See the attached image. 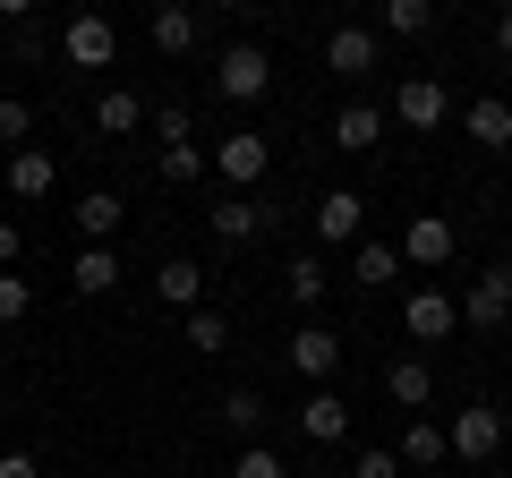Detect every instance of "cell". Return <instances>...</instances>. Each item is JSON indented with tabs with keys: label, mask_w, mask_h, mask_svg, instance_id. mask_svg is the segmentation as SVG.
Returning <instances> with one entry per match:
<instances>
[{
	"label": "cell",
	"mask_w": 512,
	"mask_h": 478,
	"mask_svg": "<svg viewBox=\"0 0 512 478\" xmlns=\"http://www.w3.org/2000/svg\"><path fill=\"white\" fill-rule=\"evenodd\" d=\"M60 60H69V69H111V60H120V26H111L103 9H77V18L60 26Z\"/></svg>",
	"instance_id": "obj_1"
},
{
	"label": "cell",
	"mask_w": 512,
	"mask_h": 478,
	"mask_svg": "<svg viewBox=\"0 0 512 478\" xmlns=\"http://www.w3.org/2000/svg\"><path fill=\"white\" fill-rule=\"evenodd\" d=\"M444 453L470 461V470H478V461H495V453H504V410H495V402H470L453 427H444Z\"/></svg>",
	"instance_id": "obj_2"
},
{
	"label": "cell",
	"mask_w": 512,
	"mask_h": 478,
	"mask_svg": "<svg viewBox=\"0 0 512 478\" xmlns=\"http://www.w3.org/2000/svg\"><path fill=\"white\" fill-rule=\"evenodd\" d=\"M265 86H274V60H265V43H231V52L214 60V94H222V103H256Z\"/></svg>",
	"instance_id": "obj_3"
},
{
	"label": "cell",
	"mask_w": 512,
	"mask_h": 478,
	"mask_svg": "<svg viewBox=\"0 0 512 478\" xmlns=\"http://www.w3.org/2000/svg\"><path fill=\"white\" fill-rule=\"evenodd\" d=\"M393 120H402V129H444V120H453V94H444V77H402V86H393Z\"/></svg>",
	"instance_id": "obj_4"
},
{
	"label": "cell",
	"mask_w": 512,
	"mask_h": 478,
	"mask_svg": "<svg viewBox=\"0 0 512 478\" xmlns=\"http://www.w3.org/2000/svg\"><path fill=\"white\" fill-rule=\"evenodd\" d=\"M265 163H274V146L256 129H239V137H222L214 146V171L231 180V197H256V180H265Z\"/></svg>",
	"instance_id": "obj_5"
},
{
	"label": "cell",
	"mask_w": 512,
	"mask_h": 478,
	"mask_svg": "<svg viewBox=\"0 0 512 478\" xmlns=\"http://www.w3.org/2000/svg\"><path fill=\"white\" fill-rule=\"evenodd\" d=\"M308 222H316V239H325V248H359V231H367V197H359V188H325Z\"/></svg>",
	"instance_id": "obj_6"
},
{
	"label": "cell",
	"mask_w": 512,
	"mask_h": 478,
	"mask_svg": "<svg viewBox=\"0 0 512 478\" xmlns=\"http://www.w3.org/2000/svg\"><path fill=\"white\" fill-rule=\"evenodd\" d=\"M325 69H333V77H376V69H384L376 26H333V35H325Z\"/></svg>",
	"instance_id": "obj_7"
},
{
	"label": "cell",
	"mask_w": 512,
	"mask_h": 478,
	"mask_svg": "<svg viewBox=\"0 0 512 478\" xmlns=\"http://www.w3.org/2000/svg\"><path fill=\"white\" fill-rule=\"evenodd\" d=\"M402 333H410V342H453V333H461V299L410 291V299H402Z\"/></svg>",
	"instance_id": "obj_8"
},
{
	"label": "cell",
	"mask_w": 512,
	"mask_h": 478,
	"mask_svg": "<svg viewBox=\"0 0 512 478\" xmlns=\"http://www.w3.org/2000/svg\"><path fill=\"white\" fill-rule=\"evenodd\" d=\"M291 368L308 376V385H333V368H342V333H333V325H299L291 333Z\"/></svg>",
	"instance_id": "obj_9"
},
{
	"label": "cell",
	"mask_w": 512,
	"mask_h": 478,
	"mask_svg": "<svg viewBox=\"0 0 512 478\" xmlns=\"http://www.w3.org/2000/svg\"><path fill=\"white\" fill-rule=\"evenodd\" d=\"M265 231H274V205L265 197H222L214 205V239L222 248H248V239H265Z\"/></svg>",
	"instance_id": "obj_10"
},
{
	"label": "cell",
	"mask_w": 512,
	"mask_h": 478,
	"mask_svg": "<svg viewBox=\"0 0 512 478\" xmlns=\"http://www.w3.org/2000/svg\"><path fill=\"white\" fill-rule=\"evenodd\" d=\"M291 419H299V436H308V444H342V436H350V402H342L333 385H316Z\"/></svg>",
	"instance_id": "obj_11"
},
{
	"label": "cell",
	"mask_w": 512,
	"mask_h": 478,
	"mask_svg": "<svg viewBox=\"0 0 512 478\" xmlns=\"http://www.w3.org/2000/svg\"><path fill=\"white\" fill-rule=\"evenodd\" d=\"M376 137H384V111H376V103H342V111H333V129H325V146L376 154Z\"/></svg>",
	"instance_id": "obj_12"
},
{
	"label": "cell",
	"mask_w": 512,
	"mask_h": 478,
	"mask_svg": "<svg viewBox=\"0 0 512 478\" xmlns=\"http://www.w3.org/2000/svg\"><path fill=\"white\" fill-rule=\"evenodd\" d=\"M453 248H461V239H453V222H444V214H419L402 231V265H453Z\"/></svg>",
	"instance_id": "obj_13"
},
{
	"label": "cell",
	"mask_w": 512,
	"mask_h": 478,
	"mask_svg": "<svg viewBox=\"0 0 512 478\" xmlns=\"http://www.w3.org/2000/svg\"><path fill=\"white\" fill-rule=\"evenodd\" d=\"M461 129H470V146L504 154V146H512V103H504V94H478V103L461 111Z\"/></svg>",
	"instance_id": "obj_14"
},
{
	"label": "cell",
	"mask_w": 512,
	"mask_h": 478,
	"mask_svg": "<svg viewBox=\"0 0 512 478\" xmlns=\"http://www.w3.org/2000/svg\"><path fill=\"white\" fill-rule=\"evenodd\" d=\"M154 299H163V308H188V316H197V308H205V265H197V257H171L163 274H154Z\"/></svg>",
	"instance_id": "obj_15"
},
{
	"label": "cell",
	"mask_w": 512,
	"mask_h": 478,
	"mask_svg": "<svg viewBox=\"0 0 512 478\" xmlns=\"http://www.w3.org/2000/svg\"><path fill=\"white\" fill-rule=\"evenodd\" d=\"M393 35V43H419V35H436V0H384L376 9V43Z\"/></svg>",
	"instance_id": "obj_16"
},
{
	"label": "cell",
	"mask_w": 512,
	"mask_h": 478,
	"mask_svg": "<svg viewBox=\"0 0 512 478\" xmlns=\"http://www.w3.org/2000/svg\"><path fill=\"white\" fill-rule=\"evenodd\" d=\"M52 180H60V163L43 146H18L9 154V197H52Z\"/></svg>",
	"instance_id": "obj_17"
},
{
	"label": "cell",
	"mask_w": 512,
	"mask_h": 478,
	"mask_svg": "<svg viewBox=\"0 0 512 478\" xmlns=\"http://www.w3.org/2000/svg\"><path fill=\"white\" fill-rule=\"evenodd\" d=\"M77 231H86V248H111V239H120V197H111V188H86V197H77Z\"/></svg>",
	"instance_id": "obj_18"
},
{
	"label": "cell",
	"mask_w": 512,
	"mask_h": 478,
	"mask_svg": "<svg viewBox=\"0 0 512 478\" xmlns=\"http://www.w3.org/2000/svg\"><path fill=\"white\" fill-rule=\"evenodd\" d=\"M222 427H231L239 444H265V393H256V385L222 393Z\"/></svg>",
	"instance_id": "obj_19"
},
{
	"label": "cell",
	"mask_w": 512,
	"mask_h": 478,
	"mask_svg": "<svg viewBox=\"0 0 512 478\" xmlns=\"http://www.w3.org/2000/svg\"><path fill=\"white\" fill-rule=\"evenodd\" d=\"M384 393H393L402 410H419L427 393H436V376H427V359H384Z\"/></svg>",
	"instance_id": "obj_20"
},
{
	"label": "cell",
	"mask_w": 512,
	"mask_h": 478,
	"mask_svg": "<svg viewBox=\"0 0 512 478\" xmlns=\"http://www.w3.org/2000/svg\"><path fill=\"white\" fill-rule=\"evenodd\" d=\"M393 274H402V248H384V239H359V248H350V282L376 291V282H393Z\"/></svg>",
	"instance_id": "obj_21"
},
{
	"label": "cell",
	"mask_w": 512,
	"mask_h": 478,
	"mask_svg": "<svg viewBox=\"0 0 512 478\" xmlns=\"http://www.w3.org/2000/svg\"><path fill=\"white\" fill-rule=\"evenodd\" d=\"M94 129H103V137H128V129H146V103H137L128 86H111L103 103H94Z\"/></svg>",
	"instance_id": "obj_22"
},
{
	"label": "cell",
	"mask_w": 512,
	"mask_h": 478,
	"mask_svg": "<svg viewBox=\"0 0 512 478\" xmlns=\"http://www.w3.org/2000/svg\"><path fill=\"white\" fill-rule=\"evenodd\" d=\"M197 35H205V26H197V9H154V52H171V60H180V52H197Z\"/></svg>",
	"instance_id": "obj_23"
},
{
	"label": "cell",
	"mask_w": 512,
	"mask_h": 478,
	"mask_svg": "<svg viewBox=\"0 0 512 478\" xmlns=\"http://www.w3.org/2000/svg\"><path fill=\"white\" fill-rule=\"evenodd\" d=\"M69 282H77V291H86V299H103L111 282H120V257H111V248H77V265H69Z\"/></svg>",
	"instance_id": "obj_24"
},
{
	"label": "cell",
	"mask_w": 512,
	"mask_h": 478,
	"mask_svg": "<svg viewBox=\"0 0 512 478\" xmlns=\"http://www.w3.org/2000/svg\"><path fill=\"white\" fill-rule=\"evenodd\" d=\"M436 461H453V453H444V427L410 419V427H402V470H436Z\"/></svg>",
	"instance_id": "obj_25"
},
{
	"label": "cell",
	"mask_w": 512,
	"mask_h": 478,
	"mask_svg": "<svg viewBox=\"0 0 512 478\" xmlns=\"http://www.w3.org/2000/svg\"><path fill=\"white\" fill-rule=\"evenodd\" d=\"M325 257H291V265H282V291H291L299 299V308H316V299H325Z\"/></svg>",
	"instance_id": "obj_26"
},
{
	"label": "cell",
	"mask_w": 512,
	"mask_h": 478,
	"mask_svg": "<svg viewBox=\"0 0 512 478\" xmlns=\"http://www.w3.org/2000/svg\"><path fill=\"white\" fill-rule=\"evenodd\" d=\"M188 350H205V359H214V350H231V316L197 308V316H188Z\"/></svg>",
	"instance_id": "obj_27"
},
{
	"label": "cell",
	"mask_w": 512,
	"mask_h": 478,
	"mask_svg": "<svg viewBox=\"0 0 512 478\" xmlns=\"http://www.w3.org/2000/svg\"><path fill=\"white\" fill-rule=\"evenodd\" d=\"M163 180L171 188H197L205 180V146H163Z\"/></svg>",
	"instance_id": "obj_28"
},
{
	"label": "cell",
	"mask_w": 512,
	"mask_h": 478,
	"mask_svg": "<svg viewBox=\"0 0 512 478\" xmlns=\"http://www.w3.org/2000/svg\"><path fill=\"white\" fill-rule=\"evenodd\" d=\"M231 478H291V470H282V453H265V444H239Z\"/></svg>",
	"instance_id": "obj_29"
},
{
	"label": "cell",
	"mask_w": 512,
	"mask_h": 478,
	"mask_svg": "<svg viewBox=\"0 0 512 478\" xmlns=\"http://www.w3.org/2000/svg\"><path fill=\"white\" fill-rule=\"evenodd\" d=\"M154 137H163V146H197V129H188V111H180V103L154 111Z\"/></svg>",
	"instance_id": "obj_30"
},
{
	"label": "cell",
	"mask_w": 512,
	"mask_h": 478,
	"mask_svg": "<svg viewBox=\"0 0 512 478\" xmlns=\"http://www.w3.org/2000/svg\"><path fill=\"white\" fill-rule=\"evenodd\" d=\"M350 478H402V453H384V444H367V453L350 461Z\"/></svg>",
	"instance_id": "obj_31"
},
{
	"label": "cell",
	"mask_w": 512,
	"mask_h": 478,
	"mask_svg": "<svg viewBox=\"0 0 512 478\" xmlns=\"http://www.w3.org/2000/svg\"><path fill=\"white\" fill-rule=\"evenodd\" d=\"M26 129H35V111H26L18 94H0V137H9V146H26Z\"/></svg>",
	"instance_id": "obj_32"
},
{
	"label": "cell",
	"mask_w": 512,
	"mask_h": 478,
	"mask_svg": "<svg viewBox=\"0 0 512 478\" xmlns=\"http://www.w3.org/2000/svg\"><path fill=\"white\" fill-rule=\"evenodd\" d=\"M26 308H35V291H26V282L18 274H0V325H18V316Z\"/></svg>",
	"instance_id": "obj_33"
},
{
	"label": "cell",
	"mask_w": 512,
	"mask_h": 478,
	"mask_svg": "<svg viewBox=\"0 0 512 478\" xmlns=\"http://www.w3.org/2000/svg\"><path fill=\"white\" fill-rule=\"evenodd\" d=\"M478 291H487V299H504V308H512V257H495L487 274H478Z\"/></svg>",
	"instance_id": "obj_34"
},
{
	"label": "cell",
	"mask_w": 512,
	"mask_h": 478,
	"mask_svg": "<svg viewBox=\"0 0 512 478\" xmlns=\"http://www.w3.org/2000/svg\"><path fill=\"white\" fill-rule=\"evenodd\" d=\"M0 478H43V461L35 453H0Z\"/></svg>",
	"instance_id": "obj_35"
},
{
	"label": "cell",
	"mask_w": 512,
	"mask_h": 478,
	"mask_svg": "<svg viewBox=\"0 0 512 478\" xmlns=\"http://www.w3.org/2000/svg\"><path fill=\"white\" fill-rule=\"evenodd\" d=\"M18 248H26V239H18V222H0V274L18 265Z\"/></svg>",
	"instance_id": "obj_36"
},
{
	"label": "cell",
	"mask_w": 512,
	"mask_h": 478,
	"mask_svg": "<svg viewBox=\"0 0 512 478\" xmlns=\"http://www.w3.org/2000/svg\"><path fill=\"white\" fill-rule=\"evenodd\" d=\"M495 52L512 60V9H504V18H495Z\"/></svg>",
	"instance_id": "obj_37"
}]
</instances>
